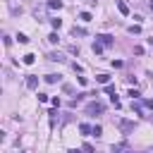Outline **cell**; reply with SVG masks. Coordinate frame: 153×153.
Here are the masks:
<instances>
[{
    "instance_id": "6da1fadb",
    "label": "cell",
    "mask_w": 153,
    "mask_h": 153,
    "mask_svg": "<svg viewBox=\"0 0 153 153\" xmlns=\"http://www.w3.org/2000/svg\"><path fill=\"white\" fill-rule=\"evenodd\" d=\"M103 112H105V105L98 103V100H93V103L86 105V115H93V117H96V115H103Z\"/></svg>"
},
{
    "instance_id": "7a4b0ae2",
    "label": "cell",
    "mask_w": 153,
    "mask_h": 153,
    "mask_svg": "<svg viewBox=\"0 0 153 153\" xmlns=\"http://www.w3.org/2000/svg\"><path fill=\"white\" fill-rule=\"evenodd\" d=\"M96 41H98L103 48H110V45L115 43V38H112V36H108V33H100V36H96Z\"/></svg>"
},
{
    "instance_id": "3957f363",
    "label": "cell",
    "mask_w": 153,
    "mask_h": 153,
    "mask_svg": "<svg viewBox=\"0 0 153 153\" xmlns=\"http://www.w3.org/2000/svg\"><path fill=\"white\" fill-rule=\"evenodd\" d=\"M117 127H120L124 134H129V131L134 129V122H129V120H117Z\"/></svg>"
},
{
    "instance_id": "277c9868",
    "label": "cell",
    "mask_w": 153,
    "mask_h": 153,
    "mask_svg": "<svg viewBox=\"0 0 153 153\" xmlns=\"http://www.w3.org/2000/svg\"><path fill=\"white\" fill-rule=\"evenodd\" d=\"M143 110H146V108H143V103H141V100H131V112H136V115H141V117H143Z\"/></svg>"
},
{
    "instance_id": "5b68a950",
    "label": "cell",
    "mask_w": 153,
    "mask_h": 153,
    "mask_svg": "<svg viewBox=\"0 0 153 153\" xmlns=\"http://www.w3.org/2000/svg\"><path fill=\"white\" fill-rule=\"evenodd\" d=\"M36 86H38V76L29 74V76H26V88H36Z\"/></svg>"
},
{
    "instance_id": "8992f818",
    "label": "cell",
    "mask_w": 153,
    "mask_h": 153,
    "mask_svg": "<svg viewBox=\"0 0 153 153\" xmlns=\"http://www.w3.org/2000/svg\"><path fill=\"white\" fill-rule=\"evenodd\" d=\"M117 10H120V12H122V14H124V17H127V14H129V5H127V2H124V0H117Z\"/></svg>"
},
{
    "instance_id": "52a82bcc",
    "label": "cell",
    "mask_w": 153,
    "mask_h": 153,
    "mask_svg": "<svg viewBox=\"0 0 153 153\" xmlns=\"http://www.w3.org/2000/svg\"><path fill=\"white\" fill-rule=\"evenodd\" d=\"M48 60H50V62H65V55H60V53H50Z\"/></svg>"
},
{
    "instance_id": "ba28073f",
    "label": "cell",
    "mask_w": 153,
    "mask_h": 153,
    "mask_svg": "<svg viewBox=\"0 0 153 153\" xmlns=\"http://www.w3.org/2000/svg\"><path fill=\"white\" fill-rule=\"evenodd\" d=\"M79 131H81L84 136H88V134H93V127H88V124H79Z\"/></svg>"
},
{
    "instance_id": "9c48e42d",
    "label": "cell",
    "mask_w": 153,
    "mask_h": 153,
    "mask_svg": "<svg viewBox=\"0 0 153 153\" xmlns=\"http://www.w3.org/2000/svg\"><path fill=\"white\" fill-rule=\"evenodd\" d=\"M122 151H127V146H124V143H115V146L110 148V153H122Z\"/></svg>"
},
{
    "instance_id": "30bf717a",
    "label": "cell",
    "mask_w": 153,
    "mask_h": 153,
    "mask_svg": "<svg viewBox=\"0 0 153 153\" xmlns=\"http://www.w3.org/2000/svg\"><path fill=\"white\" fill-rule=\"evenodd\" d=\"M48 7H50V10H60V7H62V0H50Z\"/></svg>"
},
{
    "instance_id": "8fae6325",
    "label": "cell",
    "mask_w": 153,
    "mask_h": 153,
    "mask_svg": "<svg viewBox=\"0 0 153 153\" xmlns=\"http://www.w3.org/2000/svg\"><path fill=\"white\" fill-rule=\"evenodd\" d=\"M33 62H36V55L26 53V55H24V65H33Z\"/></svg>"
},
{
    "instance_id": "7c38bea8",
    "label": "cell",
    "mask_w": 153,
    "mask_h": 153,
    "mask_svg": "<svg viewBox=\"0 0 153 153\" xmlns=\"http://www.w3.org/2000/svg\"><path fill=\"white\" fill-rule=\"evenodd\" d=\"M45 81H48V84H57L60 76H57V74H45Z\"/></svg>"
},
{
    "instance_id": "4fadbf2b",
    "label": "cell",
    "mask_w": 153,
    "mask_h": 153,
    "mask_svg": "<svg viewBox=\"0 0 153 153\" xmlns=\"http://www.w3.org/2000/svg\"><path fill=\"white\" fill-rule=\"evenodd\" d=\"M50 26H53V29H60V26H62V19L53 17V19H50Z\"/></svg>"
},
{
    "instance_id": "5bb4252c",
    "label": "cell",
    "mask_w": 153,
    "mask_h": 153,
    "mask_svg": "<svg viewBox=\"0 0 153 153\" xmlns=\"http://www.w3.org/2000/svg\"><path fill=\"white\" fill-rule=\"evenodd\" d=\"M96 81H98V84H108V81H110V76H108V74H98V76H96Z\"/></svg>"
},
{
    "instance_id": "9a60e30c",
    "label": "cell",
    "mask_w": 153,
    "mask_h": 153,
    "mask_svg": "<svg viewBox=\"0 0 153 153\" xmlns=\"http://www.w3.org/2000/svg\"><path fill=\"white\" fill-rule=\"evenodd\" d=\"M79 19H81V22H91L93 17H91V12H81V14H79Z\"/></svg>"
},
{
    "instance_id": "2e32d148",
    "label": "cell",
    "mask_w": 153,
    "mask_h": 153,
    "mask_svg": "<svg viewBox=\"0 0 153 153\" xmlns=\"http://www.w3.org/2000/svg\"><path fill=\"white\" fill-rule=\"evenodd\" d=\"M81 151H84V153H96V148H93L91 143H84V146H81Z\"/></svg>"
},
{
    "instance_id": "e0dca14e",
    "label": "cell",
    "mask_w": 153,
    "mask_h": 153,
    "mask_svg": "<svg viewBox=\"0 0 153 153\" xmlns=\"http://www.w3.org/2000/svg\"><path fill=\"white\" fill-rule=\"evenodd\" d=\"M127 31H129V33H141V26H139V24H134V26H129Z\"/></svg>"
},
{
    "instance_id": "ac0fdd59",
    "label": "cell",
    "mask_w": 153,
    "mask_h": 153,
    "mask_svg": "<svg viewBox=\"0 0 153 153\" xmlns=\"http://www.w3.org/2000/svg\"><path fill=\"white\" fill-rule=\"evenodd\" d=\"M57 41H60V36H57V33H55V31H53V33H50V36H48V43H57Z\"/></svg>"
},
{
    "instance_id": "d6986e66",
    "label": "cell",
    "mask_w": 153,
    "mask_h": 153,
    "mask_svg": "<svg viewBox=\"0 0 153 153\" xmlns=\"http://www.w3.org/2000/svg\"><path fill=\"white\" fill-rule=\"evenodd\" d=\"M93 53H96V55H100V53H103V45H100V43H98V41H96V43H93Z\"/></svg>"
},
{
    "instance_id": "ffe728a7",
    "label": "cell",
    "mask_w": 153,
    "mask_h": 153,
    "mask_svg": "<svg viewBox=\"0 0 153 153\" xmlns=\"http://www.w3.org/2000/svg\"><path fill=\"white\" fill-rule=\"evenodd\" d=\"M103 134V127L100 124H93V136H100Z\"/></svg>"
},
{
    "instance_id": "44dd1931",
    "label": "cell",
    "mask_w": 153,
    "mask_h": 153,
    "mask_svg": "<svg viewBox=\"0 0 153 153\" xmlns=\"http://www.w3.org/2000/svg\"><path fill=\"white\" fill-rule=\"evenodd\" d=\"M72 33H74V36H86V31H84V29H76V26L72 29Z\"/></svg>"
},
{
    "instance_id": "7402d4cb",
    "label": "cell",
    "mask_w": 153,
    "mask_h": 153,
    "mask_svg": "<svg viewBox=\"0 0 153 153\" xmlns=\"http://www.w3.org/2000/svg\"><path fill=\"white\" fill-rule=\"evenodd\" d=\"M17 38H19V43H29V36L26 33H17Z\"/></svg>"
},
{
    "instance_id": "603a6c76",
    "label": "cell",
    "mask_w": 153,
    "mask_h": 153,
    "mask_svg": "<svg viewBox=\"0 0 153 153\" xmlns=\"http://www.w3.org/2000/svg\"><path fill=\"white\" fill-rule=\"evenodd\" d=\"M129 96H131V100H139V96H141V93H139L136 88H131V91H129Z\"/></svg>"
},
{
    "instance_id": "cb8c5ba5",
    "label": "cell",
    "mask_w": 153,
    "mask_h": 153,
    "mask_svg": "<svg viewBox=\"0 0 153 153\" xmlns=\"http://www.w3.org/2000/svg\"><path fill=\"white\" fill-rule=\"evenodd\" d=\"M141 103H143V108H146V110H153V100H141Z\"/></svg>"
},
{
    "instance_id": "d4e9b609",
    "label": "cell",
    "mask_w": 153,
    "mask_h": 153,
    "mask_svg": "<svg viewBox=\"0 0 153 153\" xmlns=\"http://www.w3.org/2000/svg\"><path fill=\"white\" fill-rule=\"evenodd\" d=\"M38 100L41 103H48V93H38Z\"/></svg>"
},
{
    "instance_id": "484cf974",
    "label": "cell",
    "mask_w": 153,
    "mask_h": 153,
    "mask_svg": "<svg viewBox=\"0 0 153 153\" xmlns=\"http://www.w3.org/2000/svg\"><path fill=\"white\" fill-rule=\"evenodd\" d=\"M67 153H81V151H79V148H69Z\"/></svg>"
},
{
    "instance_id": "4316f807",
    "label": "cell",
    "mask_w": 153,
    "mask_h": 153,
    "mask_svg": "<svg viewBox=\"0 0 153 153\" xmlns=\"http://www.w3.org/2000/svg\"><path fill=\"white\" fill-rule=\"evenodd\" d=\"M84 2H88V5H93V2H96V0H84Z\"/></svg>"
}]
</instances>
